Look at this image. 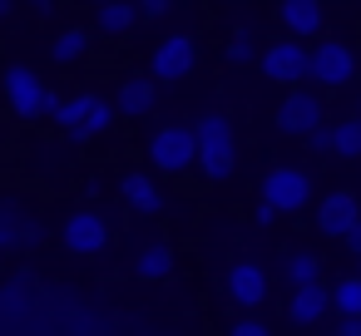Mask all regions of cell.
Wrapping results in <instances>:
<instances>
[{
  "mask_svg": "<svg viewBox=\"0 0 361 336\" xmlns=\"http://www.w3.org/2000/svg\"><path fill=\"white\" fill-rule=\"evenodd\" d=\"M144 158L154 173L183 178L188 168H198V129L193 124H159L144 144Z\"/></svg>",
  "mask_w": 361,
  "mask_h": 336,
  "instance_id": "cell-1",
  "label": "cell"
},
{
  "mask_svg": "<svg viewBox=\"0 0 361 336\" xmlns=\"http://www.w3.org/2000/svg\"><path fill=\"white\" fill-rule=\"evenodd\" d=\"M193 129H198V173L208 183H228L238 168V129L223 114H203Z\"/></svg>",
  "mask_w": 361,
  "mask_h": 336,
  "instance_id": "cell-2",
  "label": "cell"
},
{
  "mask_svg": "<svg viewBox=\"0 0 361 336\" xmlns=\"http://www.w3.org/2000/svg\"><path fill=\"white\" fill-rule=\"evenodd\" d=\"M0 104H6L20 124H35V119H45V109H50V85L30 70V65H6L0 70Z\"/></svg>",
  "mask_w": 361,
  "mask_h": 336,
  "instance_id": "cell-3",
  "label": "cell"
},
{
  "mask_svg": "<svg viewBox=\"0 0 361 336\" xmlns=\"http://www.w3.org/2000/svg\"><path fill=\"white\" fill-rule=\"evenodd\" d=\"M257 70H262L272 85L297 89V85L307 80V70H312V50H307L302 35H282V40H272V45L257 55Z\"/></svg>",
  "mask_w": 361,
  "mask_h": 336,
  "instance_id": "cell-4",
  "label": "cell"
},
{
  "mask_svg": "<svg viewBox=\"0 0 361 336\" xmlns=\"http://www.w3.org/2000/svg\"><path fill=\"white\" fill-rule=\"evenodd\" d=\"M262 198L272 208H282V218H292L312 203V173L297 168V163H277V168L262 173Z\"/></svg>",
  "mask_w": 361,
  "mask_h": 336,
  "instance_id": "cell-5",
  "label": "cell"
},
{
  "mask_svg": "<svg viewBox=\"0 0 361 336\" xmlns=\"http://www.w3.org/2000/svg\"><path fill=\"white\" fill-rule=\"evenodd\" d=\"M109 218L99 208H70V218L60 223V242L75 252V257H99L109 247Z\"/></svg>",
  "mask_w": 361,
  "mask_h": 336,
  "instance_id": "cell-6",
  "label": "cell"
},
{
  "mask_svg": "<svg viewBox=\"0 0 361 336\" xmlns=\"http://www.w3.org/2000/svg\"><path fill=\"white\" fill-rule=\"evenodd\" d=\"M307 80H312L317 89H346V85L356 80V50L341 45V40H317V45H312V70H307Z\"/></svg>",
  "mask_w": 361,
  "mask_h": 336,
  "instance_id": "cell-7",
  "label": "cell"
},
{
  "mask_svg": "<svg viewBox=\"0 0 361 336\" xmlns=\"http://www.w3.org/2000/svg\"><path fill=\"white\" fill-rule=\"evenodd\" d=\"M198 70V40L193 35H169V40H159V50L149 55V75L159 80V85H178V80H188Z\"/></svg>",
  "mask_w": 361,
  "mask_h": 336,
  "instance_id": "cell-8",
  "label": "cell"
},
{
  "mask_svg": "<svg viewBox=\"0 0 361 336\" xmlns=\"http://www.w3.org/2000/svg\"><path fill=\"white\" fill-rule=\"evenodd\" d=\"M119 198H124L129 213H139V218H164V208H169L164 183H159L149 168H129V173H119Z\"/></svg>",
  "mask_w": 361,
  "mask_h": 336,
  "instance_id": "cell-9",
  "label": "cell"
},
{
  "mask_svg": "<svg viewBox=\"0 0 361 336\" xmlns=\"http://www.w3.org/2000/svg\"><path fill=\"white\" fill-rule=\"evenodd\" d=\"M356 218H361V198L351 188H336V193H326L317 203V232L322 237H346Z\"/></svg>",
  "mask_w": 361,
  "mask_h": 336,
  "instance_id": "cell-10",
  "label": "cell"
},
{
  "mask_svg": "<svg viewBox=\"0 0 361 336\" xmlns=\"http://www.w3.org/2000/svg\"><path fill=\"white\" fill-rule=\"evenodd\" d=\"M277 129H282V134L307 139L312 129H322V99H317V94H307V89H292V94L277 104Z\"/></svg>",
  "mask_w": 361,
  "mask_h": 336,
  "instance_id": "cell-11",
  "label": "cell"
},
{
  "mask_svg": "<svg viewBox=\"0 0 361 336\" xmlns=\"http://www.w3.org/2000/svg\"><path fill=\"white\" fill-rule=\"evenodd\" d=\"M326 311H331V287H322V282L292 287V297H287V321L292 326H322Z\"/></svg>",
  "mask_w": 361,
  "mask_h": 336,
  "instance_id": "cell-12",
  "label": "cell"
},
{
  "mask_svg": "<svg viewBox=\"0 0 361 336\" xmlns=\"http://www.w3.org/2000/svg\"><path fill=\"white\" fill-rule=\"evenodd\" d=\"M154 104H159V80H154V75H129V80L114 89L119 119H149Z\"/></svg>",
  "mask_w": 361,
  "mask_h": 336,
  "instance_id": "cell-13",
  "label": "cell"
},
{
  "mask_svg": "<svg viewBox=\"0 0 361 336\" xmlns=\"http://www.w3.org/2000/svg\"><path fill=\"white\" fill-rule=\"evenodd\" d=\"M223 287H228L233 306H262L267 301V272L257 262H233L228 277H223Z\"/></svg>",
  "mask_w": 361,
  "mask_h": 336,
  "instance_id": "cell-14",
  "label": "cell"
},
{
  "mask_svg": "<svg viewBox=\"0 0 361 336\" xmlns=\"http://www.w3.org/2000/svg\"><path fill=\"white\" fill-rule=\"evenodd\" d=\"M139 20H144L139 0H104V6H94V35L99 40H124L139 30Z\"/></svg>",
  "mask_w": 361,
  "mask_h": 336,
  "instance_id": "cell-15",
  "label": "cell"
},
{
  "mask_svg": "<svg viewBox=\"0 0 361 336\" xmlns=\"http://www.w3.org/2000/svg\"><path fill=\"white\" fill-rule=\"evenodd\" d=\"M277 20L287 35H302V40H322V30H326L322 0H277Z\"/></svg>",
  "mask_w": 361,
  "mask_h": 336,
  "instance_id": "cell-16",
  "label": "cell"
},
{
  "mask_svg": "<svg viewBox=\"0 0 361 336\" xmlns=\"http://www.w3.org/2000/svg\"><path fill=\"white\" fill-rule=\"evenodd\" d=\"M129 272L139 277V282H169L173 277V247L169 242H139L134 247V257H129Z\"/></svg>",
  "mask_w": 361,
  "mask_h": 336,
  "instance_id": "cell-17",
  "label": "cell"
},
{
  "mask_svg": "<svg viewBox=\"0 0 361 336\" xmlns=\"http://www.w3.org/2000/svg\"><path fill=\"white\" fill-rule=\"evenodd\" d=\"M85 114H90V89H85V94H55V89H50L45 119H50L60 134H75V129L85 124Z\"/></svg>",
  "mask_w": 361,
  "mask_h": 336,
  "instance_id": "cell-18",
  "label": "cell"
},
{
  "mask_svg": "<svg viewBox=\"0 0 361 336\" xmlns=\"http://www.w3.org/2000/svg\"><path fill=\"white\" fill-rule=\"evenodd\" d=\"M114 119H119L114 99H104V94H94V89H90V114H85V124H80L75 134H65V139H70V144H90V139L109 134V129H114Z\"/></svg>",
  "mask_w": 361,
  "mask_h": 336,
  "instance_id": "cell-19",
  "label": "cell"
},
{
  "mask_svg": "<svg viewBox=\"0 0 361 336\" xmlns=\"http://www.w3.org/2000/svg\"><path fill=\"white\" fill-rule=\"evenodd\" d=\"M94 40H99L94 30H85V25H70V30H60V35L50 40V60L70 70V65H80V60L90 55V45H94Z\"/></svg>",
  "mask_w": 361,
  "mask_h": 336,
  "instance_id": "cell-20",
  "label": "cell"
},
{
  "mask_svg": "<svg viewBox=\"0 0 361 336\" xmlns=\"http://www.w3.org/2000/svg\"><path fill=\"white\" fill-rule=\"evenodd\" d=\"M282 277H287V287H302V282H322V257L317 252H287L282 257Z\"/></svg>",
  "mask_w": 361,
  "mask_h": 336,
  "instance_id": "cell-21",
  "label": "cell"
},
{
  "mask_svg": "<svg viewBox=\"0 0 361 336\" xmlns=\"http://www.w3.org/2000/svg\"><path fill=\"white\" fill-rule=\"evenodd\" d=\"M331 311H351V316H361V272L331 282Z\"/></svg>",
  "mask_w": 361,
  "mask_h": 336,
  "instance_id": "cell-22",
  "label": "cell"
},
{
  "mask_svg": "<svg viewBox=\"0 0 361 336\" xmlns=\"http://www.w3.org/2000/svg\"><path fill=\"white\" fill-rule=\"evenodd\" d=\"M331 134H336V158H361V114L336 124Z\"/></svg>",
  "mask_w": 361,
  "mask_h": 336,
  "instance_id": "cell-23",
  "label": "cell"
},
{
  "mask_svg": "<svg viewBox=\"0 0 361 336\" xmlns=\"http://www.w3.org/2000/svg\"><path fill=\"white\" fill-rule=\"evenodd\" d=\"M257 55H262V50L252 45V35H247V30H238V35L228 40V60H233V65H247V60H257Z\"/></svg>",
  "mask_w": 361,
  "mask_h": 336,
  "instance_id": "cell-24",
  "label": "cell"
},
{
  "mask_svg": "<svg viewBox=\"0 0 361 336\" xmlns=\"http://www.w3.org/2000/svg\"><path fill=\"white\" fill-rule=\"evenodd\" d=\"M307 149H312V154H336V134L322 124V129H312V134H307Z\"/></svg>",
  "mask_w": 361,
  "mask_h": 336,
  "instance_id": "cell-25",
  "label": "cell"
},
{
  "mask_svg": "<svg viewBox=\"0 0 361 336\" xmlns=\"http://www.w3.org/2000/svg\"><path fill=\"white\" fill-rule=\"evenodd\" d=\"M277 218H282V208H272L267 198H262V203H257V213H252V223H257V228H272Z\"/></svg>",
  "mask_w": 361,
  "mask_h": 336,
  "instance_id": "cell-26",
  "label": "cell"
},
{
  "mask_svg": "<svg viewBox=\"0 0 361 336\" xmlns=\"http://www.w3.org/2000/svg\"><path fill=\"white\" fill-rule=\"evenodd\" d=\"M233 331H243V336H262V331H267V321H262V316H238V321H233Z\"/></svg>",
  "mask_w": 361,
  "mask_h": 336,
  "instance_id": "cell-27",
  "label": "cell"
},
{
  "mask_svg": "<svg viewBox=\"0 0 361 336\" xmlns=\"http://www.w3.org/2000/svg\"><path fill=\"white\" fill-rule=\"evenodd\" d=\"M169 6H173V0H139L144 20H159V15H169Z\"/></svg>",
  "mask_w": 361,
  "mask_h": 336,
  "instance_id": "cell-28",
  "label": "cell"
},
{
  "mask_svg": "<svg viewBox=\"0 0 361 336\" xmlns=\"http://www.w3.org/2000/svg\"><path fill=\"white\" fill-rule=\"evenodd\" d=\"M341 242H346V247H351V252H356V257H361V218H356V223H351V232H346V237H341Z\"/></svg>",
  "mask_w": 361,
  "mask_h": 336,
  "instance_id": "cell-29",
  "label": "cell"
},
{
  "mask_svg": "<svg viewBox=\"0 0 361 336\" xmlns=\"http://www.w3.org/2000/svg\"><path fill=\"white\" fill-rule=\"evenodd\" d=\"M25 6H30V11H40V15H50V11H55V0H25Z\"/></svg>",
  "mask_w": 361,
  "mask_h": 336,
  "instance_id": "cell-30",
  "label": "cell"
},
{
  "mask_svg": "<svg viewBox=\"0 0 361 336\" xmlns=\"http://www.w3.org/2000/svg\"><path fill=\"white\" fill-rule=\"evenodd\" d=\"M11 6H16V0H0V20H6V15H11Z\"/></svg>",
  "mask_w": 361,
  "mask_h": 336,
  "instance_id": "cell-31",
  "label": "cell"
},
{
  "mask_svg": "<svg viewBox=\"0 0 361 336\" xmlns=\"http://www.w3.org/2000/svg\"><path fill=\"white\" fill-rule=\"evenodd\" d=\"M90 6H104V0H90Z\"/></svg>",
  "mask_w": 361,
  "mask_h": 336,
  "instance_id": "cell-32",
  "label": "cell"
},
{
  "mask_svg": "<svg viewBox=\"0 0 361 336\" xmlns=\"http://www.w3.org/2000/svg\"><path fill=\"white\" fill-rule=\"evenodd\" d=\"M356 262H361V257H356ZM356 272H361V267H356Z\"/></svg>",
  "mask_w": 361,
  "mask_h": 336,
  "instance_id": "cell-33",
  "label": "cell"
}]
</instances>
